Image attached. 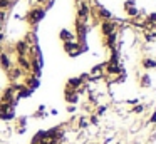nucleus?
I'll list each match as a JSON object with an SVG mask.
<instances>
[{
    "label": "nucleus",
    "instance_id": "nucleus-29",
    "mask_svg": "<svg viewBox=\"0 0 156 144\" xmlns=\"http://www.w3.org/2000/svg\"><path fill=\"white\" fill-rule=\"evenodd\" d=\"M4 42V32H0V44Z\"/></svg>",
    "mask_w": 156,
    "mask_h": 144
},
{
    "label": "nucleus",
    "instance_id": "nucleus-15",
    "mask_svg": "<svg viewBox=\"0 0 156 144\" xmlns=\"http://www.w3.org/2000/svg\"><path fill=\"white\" fill-rule=\"evenodd\" d=\"M32 92H34L32 89H29V87L24 86L20 90H17V92H15V96H17V99H25V97H30Z\"/></svg>",
    "mask_w": 156,
    "mask_h": 144
},
{
    "label": "nucleus",
    "instance_id": "nucleus-19",
    "mask_svg": "<svg viewBox=\"0 0 156 144\" xmlns=\"http://www.w3.org/2000/svg\"><path fill=\"white\" fill-rule=\"evenodd\" d=\"M143 65H144V69H154V67H156V60L144 59V60H143Z\"/></svg>",
    "mask_w": 156,
    "mask_h": 144
},
{
    "label": "nucleus",
    "instance_id": "nucleus-26",
    "mask_svg": "<svg viewBox=\"0 0 156 144\" xmlns=\"http://www.w3.org/2000/svg\"><path fill=\"white\" fill-rule=\"evenodd\" d=\"M149 124H156V111H154V112H153L151 114V116H149Z\"/></svg>",
    "mask_w": 156,
    "mask_h": 144
},
{
    "label": "nucleus",
    "instance_id": "nucleus-22",
    "mask_svg": "<svg viewBox=\"0 0 156 144\" xmlns=\"http://www.w3.org/2000/svg\"><path fill=\"white\" fill-rule=\"evenodd\" d=\"M79 127H81V129H87V127H89V121L86 119V117H81V119H79Z\"/></svg>",
    "mask_w": 156,
    "mask_h": 144
},
{
    "label": "nucleus",
    "instance_id": "nucleus-11",
    "mask_svg": "<svg viewBox=\"0 0 156 144\" xmlns=\"http://www.w3.org/2000/svg\"><path fill=\"white\" fill-rule=\"evenodd\" d=\"M39 84H41V82H39V77H35V76H29V77H27V80H25V84H24V86H25V87H29V89H32V90H34V89H37V87H39Z\"/></svg>",
    "mask_w": 156,
    "mask_h": 144
},
{
    "label": "nucleus",
    "instance_id": "nucleus-9",
    "mask_svg": "<svg viewBox=\"0 0 156 144\" xmlns=\"http://www.w3.org/2000/svg\"><path fill=\"white\" fill-rule=\"evenodd\" d=\"M47 136V129H39L37 132L32 136V139H30V144H41V141L44 139V137Z\"/></svg>",
    "mask_w": 156,
    "mask_h": 144
},
{
    "label": "nucleus",
    "instance_id": "nucleus-25",
    "mask_svg": "<svg viewBox=\"0 0 156 144\" xmlns=\"http://www.w3.org/2000/svg\"><path fill=\"white\" fill-rule=\"evenodd\" d=\"M126 10H128V13H129L131 17H136V15H138V9H136V7H129V9H126Z\"/></svg>",
    "mask_w": 156,
    "mask_h": 144
},
{
    "label": "nucleus",
    "instance_id": "nucleus-21",
    "mask_svg": "<svg viewBox=\"0 0 156 144\" xmlns=\"http://www.w3.org/2000/svg\"><path fill=\"white\" fill-rule=\"evenodd\" d=\"M143 111H144V106H143V104H136V106L131 109V112L133 114H141Z\"/></svg>",
    "mask_w": 156,
    "mask_h": 144
},
{
    "label": "nucleus",
    "instance_id": "nucleus-27",
    "mask_svg": "<svg viewBox=\"0 0 156 144\" xmlns=\"http://www.w3.org/2000/svg\"><path fill=\"white\" fill-rule=\"evenodd\" d=\"M5 20V10H0V23H4Z\"/></svg>",
    "mask_w": 156,
    "mask_h": 144
},
{
    "label": "nucleus",
    "instance_id": "nucleus-6",
    "mask_svg": "<svg viewBox=\"0 0 156 144\" xmlns=\"http://www.w3.org/2000/svg\"><path fill=\"white\" fill-rule=\"evenodd\" d=\"M101 32H102V35H111V33H114L116 32V23L112 22V20H106V22H102L101 23Z\"/></svg>",
    "mask_w": 156,
    "mask_h": 144
},
{
    "label": "nucleus",
    "instance_id": "nucleus-3",
    "mask_svg": "<svg viewBox=\"0 0 156 144\" xmlns=\"http://www.w3.org/2000/svg\"><path fill=\"white\" fill-rule=\"evenodd\" d=\"M64 50H66V52H67L71 57H77L79 54L82 52L81 44L76 42V40H71V42H64Z\"/></svg>",
    "mask_w": 156,
    "mask_h": 144
},
{
    "label": "nucleus",
    "instance_id": "nucleus-31",
    "mask_svg": "<svg viewBox=\"0 0 156 144\" xmlns=\"http://www.w3.org/2000/svg\"><path fill=\"white\" fill-rule=\"evenodd\" d=\"M76 2H79V3H81V2H82V0H76Z\"/></svg>",
    "mask_w": 156,
    "mask_h": 144
},
{
    "label": "nucleus",
    "instance_id": "nucleus-23",
    "mask_svg": "<svg viewBox=\"0 0 156 144\" xmlns=\"http://www.w3.org/2000/svg\"><path fill=\"white\" fill-rule=\"evenodd\" d=\"M149 86H151L149 76H143V79H141V87H149Z\"/></svg>",
    "mask_w": 156,
    "mask_h": 144
},
{
    "label": "nucleus",
    "instance_id": "nucleus-5",
    "mask_svg": "<svg viewBox=\"0 0 156 144\" xmlns=\"http://www.w3.org/2000/svg\"><path fill=\"white\" fill-rule=\"evenodd\" d=\"M64 99H66V102H67L69 106H76V104L79 102V94L76 92V90L66 89V92H64Z\"/></svg>",
    "mask_w": 156,
    "mask_h": 144
},
{
    "label": "nucleus",
    "instance_id": "nucleus-28",
    "mask_svg": "<svg viewBox=\"0 0 156 144\" xmlns=\"http://www.w3.org/2000/svg\"><path fill=\"white\" fill-rule=\"evenodd\" d=\"M67 112H76V106H67Z\"/></svg>",
    "mask_w": 156,
    "mask_h": 144
},
{
    "label": "nucleus",
    "instance_id": "nucleus-16",
    "mask_svg": "<svg viewBox=\"0 0 156 144\" xmlns=\"http://www.w3.org/2000/svg\"><path fill=\"white\" fill-rule=\"evenodd\" d=\"M59 37H61V40H64V42H71V40H74V33L69 32L67 29H62L61 33H59Z\"/></svg>",
    "mask_w": 156,
    "mask_h": 144
},
{
    "label": "nucleus",
    "instance_id": "nucleus-30",
    "mask_svg": "<svg viewBox=\"0 0 156 144\" xmlns=\"http://www.w3.org/2000/svg\"><path fill=\"white\" fill-rule=\"evenodd\" d=\"M37 2H39V3H42V2H45V0H37Z\"/></svg>",
    "mask_w": 156,
    "mask_h": 144
},
{
    "label": "nucleus",
    "instance_id": "nucleus-24",
    "mask_svg": "<svg viewBox=\"0 0 156 144\" xmlns=\"http://www.w3.org/2000/svg\"><path fill=\"white\" fill-rule=\"evenodd\" d=\"M106 111H108V107H106V106H99L98 107V109H96V116H102V114H104L106 112Z\"/></svg>",
    "mask_w": 156,
    "mask_h": 144
},
{
    "label": "nucleus",
    "instance_id": "nucleus-17",
    "mask_svg": "<svg viewBox=\"0 0 156 144\" xmlns=\"http://www.w3.org/2000/svg\"><path fill=\"white\" fill-rule=\"evenodd\" d=\"M19 64H20V67L24 70H30V62H29L27 59H25V55H19Z\"/></svg>",
    "mask_w": 156,
    "mask_h": 144
},
{
    "label": "nucleus",
    "instance_id": "nucleus-14",
    "mask_svg": "<svg viewBox=\"0 0 156 144\" xmlns=\"http://www.w3.org/2000/svg\"><path fill=\"white\" fill-rule=\"evenodd\" d=\"M81 86H82V82L79 80V77H71L67 80V89H71V90H77Z\"/></svg>",
    "mask_w": 156,
    "mask_h": 144
},
{
    "label": "nucleus",
    "instance_id": "nucleus-4",
    "mask_svg": "<svg viewBox=\"0 0 156 144\" xmlns=\"http://www.w3.org/2000/svg\"><path fill=\"white\" fill-rule=\"evenodd\" d=\"M89 13H91V10H89L87 3H84V2L79 3V9H77V20H79V22H82V23L87 22Z\"/></svg>",
    "mask_w": 156,
    "mask_h": 144
},
{
    "label": "nucleus",
    "instance_id": "nucleus-2",
    "mask_svg": "<svg viewBox=\"0 0 156 144\" xmlns=\"http://www.w3.org/2000/svg\"><path fill=\"white\" fill-rule=\"evenodd\" d=\"M45 17V9H42V7H35V9H30L27 13V22L30 23V25H37L39 22H41L42 19Z\"/></svg>",
    "mask_w": 156,
    "mask_h": 144
},
{
    "label": "nucleus",
    "instance_id": "nucleus-18",
    "mask_svg": "<svg viewBox=\"0 0 156 144\" xmlns=\"http://www.w3.org/2000/svg\"><path fill=\"white\" fill-rule=\"evenodd\" d=\"M20 127H27V117H19L17 122H15V129H20Z\"/></svg>",
    "mask_w": 156,
    "mask_h": 144
},
{
    "label": "nucleus",
    "instance_id": "nucleus-13",
    "mask_svg": "<svg viewBox=\"0 0 156 144\" xmlns=\"http://www.w3.org/2000/svg\"><path fill=\"white\" fill-rule=\"evenodd\" d=\"M0 67L2 69H5V70H9L10 69V59H9V55L5 52H0Z\"/></svg>",
    "mask_w": 156,
    "mask_h": 144
},
{
    "label": "nucleus",
    "instance_id": "nucleus-10",
    "mask_svg": "<svg viewBox=\"0 0 156 144\" xmlns=\"http://www.w3.org/2000/svg\"><path fill=\"white\" fill-rule=\"evenodd\" d=\"M15 50L19 52V55H25V54L30 50V47L27 45V42H25V40H19V42L15 44Z\"/></svg>",
    "mask_w": 156,
    "mask_h": 144
},
{
    "label": "nucleus",
    "instance_id": "nucleus-1",
    "mask_svg": "<svg viewBox=\"0 0 156 144\" xmlns=\"http://www.w3.org/2000/svg\"><path fill=\"white\" fill-rule=\"evenodd\" d=\"M15 119V107L12 104H4L0 102V121L4 122H10Z\"/></svg>",
    "mask_w": 156,
    "mask_h": 144
},
{
    "label": "nucleus",
    "instance_id": "nucleus-7",
    "mask_svg": "<svg viewBox=\"0 0 156 144\" xmlns=\"http://www.w3.org/2000/svg\"><path fill=\"white\" fill-rule=\"evenodd\" d=\"M104 67H106V72L111 74V76H116V74H121L122 72V67L119 65V62H111V60H109Z\"/></svg>",
    "mask_w": 156,
    "mask_h": 144
},
{
    "label": "nucleus",
    "instance_id": "nucleus-8",
    "mask_svg": "<svg viewBox=\"0 0 156 144\" xmlns=\"http://www.w3.org/2000/svg\"><path fill=\"white\" fill-rule=\"evenodd\" d=\"M96 9H98V17H99V19H102L104 22H106V20H112V13L109 12V10H106L102 5H99V3H98Z\"/></svg>",
    "mask_w": 156,
    "mask_h": 144
},
{
    "label": "nucleus",
    "instance_id": "nucleus-12",
    "mask_svg": "<svg viewBox=\"0 0 156 144\" xmlns=\"http://www.w3.org/2000/svg\"><path fill=\"white\" fill-rule=\"evenodd\" d=\"M20 76H22V69H20V67H10V69H9V79H10L12 82H15Z\"/></svg>",
    "mask_w": 156,
    "mask_h": 144
},
{
    "label": "nucleus",
    "instance_id": "nucleus-20",
    "mask_svg": "<svg viewBox=\"0 0 156 144\" xmlns=\"http://www.w3.org/2000/svg\"><path fill=\"white\" fill-rule=\"evenodd\" d=\"M12 5H14V0H0V10H7Z\"/></svg>",
    "mask_w": 156,
    "mask_h": 144
}]
</instances>
